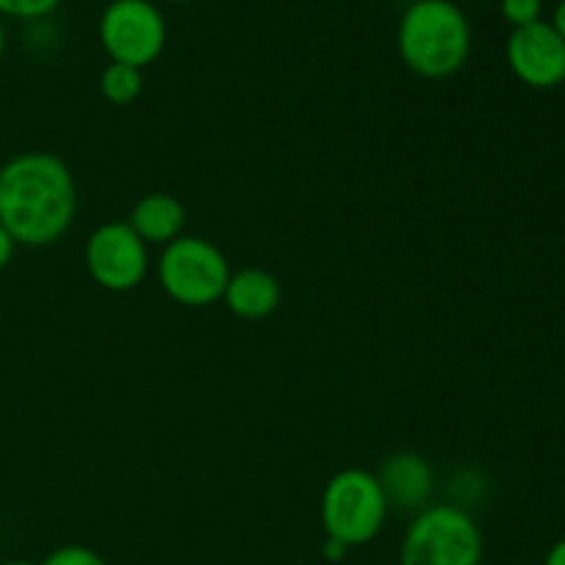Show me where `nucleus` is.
Wrapping results in <instances>:
<instances>
[{"instance_id": "7", "label": "nucleus", "mask_w": 565, "mask_h": 565, "mask_svg": "<svg viewBox=\"0 0 565 565\" xmlns=\"http://www.w3.org/2000/svg\"><path fill=\"white\" fill-rule=\"evenodd\" d=\"M83 263L97 287L108 292H130L149 274V246L127 221H108L88 235Z\"/></svg>"}, {"instance_id": "16", "label": "nucleus", "mask_w": 565, "mask_h": 565, "mask_svg": "<svg viewBox=\"0 0 565 565\" xmlns=\"http://www.w3.org/2000/svg\"><path fill=\"white\" fill-rule=\"evenodd\" d=\"M14 252H17V243L11 241L9 232H6L3 226H0V270L9 268V263H11V257H14Z\"/></svg>"}, {"instance_id": "13", "label": "nucleus", "mask_w": 565, "mask_h": 565, "mask_svg": "<svg viewBox=\"0 0 565 565\" xmlns=\"http://www.w3.org/2000/svg\"><path fill=\"white\" fill-rule=\"evenodd\" d=\"M61 0H0V17L14 20H42L58 9Z\"/></svg>"}, {"instance_id": "2", "label": "nucleus", "mask_w": 565, "mask_h": 565, "mask_svg": "<svg viewBox=\"0 0 565 565\" xmlns=\"http://www.w3.org/2000/svg\"><path fill=\"white\" fill-rule=\"evenodd\" d=\"M397 50L414 75L445 81L472 53V25L452 0H414L397 25Z\"/></svg>"}, {"instance_id": "19", "label": "nucleus", "mask_w": 565, "mask_h": 565, "mask_svg": "<svg viewBox=\"0 0 565 565\" xmlns=\"http://www.w3.org/2000/svg\"><path fill=\"white\" fill-rule=\"evenodd\" d=\"M552 28H555V31L561 33L563 42H565V0H561V3H557L555 14H552Z\"/></svg>"}, {"instance_id": "1", "label": "nucleus", "mask_w": 565, "mask_h": 565, "mask_svg": "<svg viewBox=\"0 0 565 565\" xmlns=\"http://www.w3.org/2000/svg\"><path fill=\"white\" fill-rule=\"evenodd\" d=\"M75 215V174L58 154L31 149L0 166V226L17 246H53L72 230Z\"/></svg>"}, {"instance_id": "8", "label": "nucleus", "mask_w": 565, "mask_h": 565, "mask_svg": "<svg viewBox=\"0 0 565 565\" xmlns=\"http://www.w3.org/2000/svg\"><path fill=\"white\" fill-rule=\"evenodd\" d=\"M508 66L530 88L550 92L565 81V42L552 22L513 28L505 44Z\"/></svg>"}, {"instance_id": "11", "label": "nucleus", "mask_w": 565, "mask_h": 565, "mask_svg": "<svg viewBox=\"0 0 565 565\" xmlns=\"http://www.w3.org/2000/svg\"><path fill=\"white\" fill-rule=\"evenodd\" d=\"M185 221L188 213L185 204H182L180 199L171 196V193L154 191L132 204L127 224L132 226V232H136L147 246L163 248L182 235Z\"/></svg>"}, {"instance_id": "20", "label": "nucleus", "mask_w": 565, "mask_h": 565, "mask_svg": "<svg viewBox=\"0 0 565 565\" xmlns=\"http://www.w3.org/2000/svg\"><path fill=\"white\" fill-rule=\"evenodd\" d=\"M3 53H6V28L3 22H0V58H3Z\"/></svg>"}, {"instance_id": "4", "label": "nucleus", "mask_w": 565, "mask_h": 565, "mask_svg": "<svg viewBox=\"0 0 565 565\" xmlns=\"http://www.w3.org/2000/svg\"><path fill=\"white\" fill-rule=\"evenodd\" d=\"M483 533L467 508L430 502L414 513L401 541V565H480Z\"/></svg>"}, {"instance_id": "14", "label": "nucleus", "mask_w": 565, "mask_h": 565, "mask_svg": "<svg viewBox=\"0 0 565 565\" xmlns=\"http://www.w3.org/2000/svg\"><path fill=\"white\" fill-rule=\"evenodd\" d=\"M39 565H108L99 552H94L92 546L81 544H66L58 546V550L50 552Z\"/></svg>"}, {"instance_id": "15", "label": "nucleus", "mask_w": 565, "mask_h": 565, "mask_svg": "<svg viewBox=\"0 0 565 565\" xmlns=\"http://www.w3.org/2000/svg\"><path fill=\"white\" fill-rule=\"evenodd\" d=\"M500 9H502V17H505L513 28H522V25H530V22L541 20L544 0H502Z\"/></svg>"}, {"instance_id": "5", "label": "nucleus", "mask_w": 565, "mask_h": 565, "mask_svg": "<svg viewBox=\"0 0 565 565\" xmlns=\"http://www.w3.org/2000/svg\"><path fill=\"white\" fill-rule=\"evenodd\" d=\"M230 276V259L207 237L180 235L160 252L158 285L180 307H213L224 298Z\"/></svg>"}, {"instance_id": "17", "label": "nucleus", "mask_w": 565, "mask_h": 565, "mask_svg": "<svg viewBox=\"0 0 565 565\" xmlns=\"http://www.w3.org/2000/svg\"><path fill=\"white\" fill-rule=\"evenodd\" d=\"M348 555V546H342L340 541H331V539H326V544H323V557L326 561H331V563H340L342 557Z\"/></svg>"}, {"instance_id": "21", "label": "nucleus", "mask_w": 565, "mask_h": 565, "mask_svg": "<svg viewBox=\"0 0 565 565\" xmlns=\"http://www.w3.org/2000/svg\"><path fill=\"white\" fill-rule=\"evenodd\" d=\"M0 565H36V563H31V561H6V563H0Z\"/></svg>"}, {"instance_id": "3", "label": "nucleus", "mask_w": 565, "mask_h": 565, "mask_svg": "<svg viewBox=\"0 0 565 565\" xmlns=\"http://www.w3.org/2000/svg\"><path fill=\"white\" fill-rule=\"evenodd\" d=\"M390 511V500L375 472L362 467H348L337 472L320 497V524H323L326 539L340 541L348 550L379 539Z\"/></svg>"}, {"instance_id": "18", "label": "nucleus", "mask_w": 565, "mask_h": 565, "mask_svg": "<svg viewBox=\"0 0 565 565\" xmlns=\"http://www.w3.org/2000/svg\"><path fill=\"white\" fill-rule=\"evenodd\" d=\"M544 565H565V539L555 541V544L550 546V552H546L544 557Z\"/></svg>"}, {"instance_id": "22", "label": "nucleus", "mask_w": 565, "mask_h": 565, "mask_svg": "<svg viewBox=\"0 0 565 565\" xmlns=\"http://www.w3.org/2000/svg\"><path fill=\"white\" fill-rule=\"evenodd\" d=\"M171 3H193V0H171Z\"/></svg>"}, {"instance_id": "10", "label": "nucleus", "mask_w": 565, "mask_h": 565, "mask_svg": "<svg viewBox=\"0 0 565 565\" xmlns=\"http://www.w3.org/2000/svg\"><path fill=\"white\" fill-rule=\"evenodd\" d=\"M221 301L235 318L265 320L281 307V281L265 268L232 270Z\"/></svg>"}, {"instance_id": "12", "label": "nucleus", "mask_w": 565, "mask_h": 565, "mask_svg": "<svg viewBox=\"0 0 565 565\" xmlns=\"http://www.w3.org/2000/svg\"><path fill=\"white\" fill-rule=\"evenodd\" d=\"M99 92L110 105H119V108L132 105L143 92V70L110 61L99 75Z\"/></svg>"}, {"instance_id": "9", "label": "nucleus", "mask_w": 565, "mask_h": 565, "mask_svg": "<svg viewBox=\"0 0 565 565\" xmlns=\"http://www.w3.org/2000/svg\"><path fill=\"white\" fill-rule=\"evenodd\" d=\"M375 478L390 500V508L417 513L430 505V494L436 486L434 467L419 452H397V456L386 458Z\"/></svg>"}, {"instance_id": "6", "label": "nucleus", "mask_w": 565, "mask_h": 565, "mask_svg": "<svg viewBox=\"0 0 565 565\" xmlns=\"http://www.w3.org/2000/svg\"><path fill=\"white\" fill-rule=\"evenodd\" d=\"M169 39L166 17L152 0H110L99 17V42L116 64L143 66L160 58Z\"/></svg>"}]
</instances>
